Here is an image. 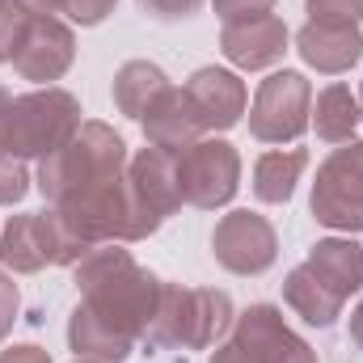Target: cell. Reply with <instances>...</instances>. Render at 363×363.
Listing matches in <instances>:
<instances>
[{
	"label": "cell",
	"mask_w": 363,
	"mask_h": 363,
	"mask_svg": "<svg viewBox=\"0 0 363 363\" xmlns=\"http://www.w3.org/2000/svg\"><path fill=\"white\" fill-rule=\"evenodd\" d=\"M77 287L85 291V304L93 313L106 317L110 325H118L123 334H131V338L148 334V321L161 300V283L148 271H140L127 250H118V245L89 250L77 262Z\"/></svg>",
	"instance_id": "cell-1"
},
{
	"label": "cell",
	"mask_w": 363,
	"mask_h": 363,
	"mask_svg": "<svg viewBox=\"0 0 363 363\" xmlns=\"http://www.w3.org/2000/svg\"><path fill=\"white\" fill-rule=\"evenodd\" d=\"M123 157H127V144L110 127L89 123L60 152H51L38 165V186H43V194L51 203H68V199H77L85 190H97L106 182H118Z\"/></svg>",
	"instance_id": "cell-2"
},
{
	"label": "cell",
	"mask_w": 363,
	"mask_h": 363,
	"mask_svg": "<svg viewBox=\"0 0 363 363\" xmlns=\"http://www.w3.org/2000/svg\"><path fill=\"white\" fill-rule=\"evenodd\" d=\"M81 131V106L64 89L13 97L0 127V148L13 157H51Z\"/></svg>",
	"instance_id": "cell-3"
},
{
	"label": "cell",
	"mask_w": 363,
	"mask_h": 363,
	"mask_svg": "<svg viewBox=\"0 0 363 363\" xmlns=\"http://www.w3.org/2000/svg\"><path fill=\"white\" fill-rule=\"evenodd\" d=\"M233 321V300L224 291H194V287H161L157 313L148 321V338L161 347H207Z\"/></svg>",
	"instance_id": "cell-4"
},
{
	"label": "cell",
	"mask_w": 363,
	"mask_h": 363,
	"mask_svg": "<svg viewBox=\"0 0 363 363\" xmlns=\"http://www.w3.org/2000/svg\"><path fill=\"white\" fill-rule=\"evenodd\" d=\"M211 363H317L313 351L283 325L279 308L271 304H254L241 321H237V338L228 347H220Z\"/></svg>",
	"instance_id": "cell-5"
},
{
	"label": "cell",
	"mask_w": 363,
	"mask_h": 363,
	"mask_svg": "<svg viewBox=\"0 0 363 363\" xmlns=\"http://www.w3.org/2000/svg\"><path fill=\"white\" fill-rule=\"evenodd\" d=\"M313 216L342 233L363 228V144L338 148L321 165L313 186Z\"/></svg>",
	"instance_id": "cell-6"
},
{
	"label": "cell",
	"mask_w": 363,
	"mask_h": 363,
	"mask_svg": "<svg viewBox=\"0 0 363 363\" xmlns=\"http://www.w3.org/2000/svg\"><path fill=\"white\" fill-rule=\"evenodd\" d=\"M241 178V161L233 152V144L224 140H199L178 152V186L182 203L190 207H220L237 194Z\"/></svg>",
	"instance_id": "cell-7"
},
{
	"label": "cell",
	"mask_w": 363,
	"mask_h": 363,
	"mask_svg": "<svg viewBox=\"0 0 363 363\" xmlns=\"http://www.w3.org/2000/svg\"><path fill=\"white\" fill-rule=\"evenodd\" d=\"M308 101H313V89L300 72H274L262 81V89L254 97L250 131L267 144L296 140L308 127Z\"/></svg>",
	"instance_id": "cell-8"
},
{
	"label": "cell",
	"mask_w": 363,
	"mask_h": 363,
	"mask_svg": "<svg viewBox=\"0 0 363 363\" xmlns=\"http://www.w3.org/2000/svg\"><path fill=\"white\" fill-rule=\"evenodd\" d=\"M211 250L220 258V267H228L233 274H262L274 262V228L254 216V211H233L216 224V237H211Z\"/></svg>",
	"instance_id": "cell-9"
},
{
	"label": "cell",
	"mask_w": 363,
	"mask_h": 363,
	"mask_svg": "<svg viewBox=\"0 0 363 363\" xmlns=\"http://www.w3.org/2000/svg\"><path fill=\"white\" fill-rule=\"evenodd\" d=\"M72 64V30L60 26L51 13H30V26L17 43L13 68L26 81H55Z\"/></svg>",
	"instance_id": "cell-10"
},
{
	"label": "cell",
	"mask_w": 363,
	"mask_h": 363,
	"mask_svg": "<svg viewBox=\"0 0 363 363\" xmlns=\"http://www.w3.org/2000/svg\"><path fill=\"white\" fill-rule=\"evenodd\" d=\"M283 43H287V26L274 17V13H258V17H241V21H228L224 34H220V47L233 64L241 68H271L274 60L283 55Z\"/></svg>",
	"instance_id": "cell-11"
},
{
	"label": "cell",
	"mask_w": 363,
	"mask_h": 363,
	"mask_svg": "<svg viewBox=\"0 0 363 363\" xmlns=\"http://www.w3.org/2000/svg\"><path fill=\"white\" fill-rule=\"evenodd\" d=\"M203 131H207V127H203L194 101L186 97V89H165L148 110H144V135L152 140V148L182 152V148L199 144Z\"/></svg>",
	"instance_id": "cell-12"
},
{
	"label": "cell",
	"mask_w": 363,
	"mask_h": 363,
	"mask_svg": "<svg viewBox=\"0 0 363 363\" xmlns=\"http://www.w3.org/2000/svg\"><path fill=\"white\" fill-rule=\"evenodd\" d=\"M186 97L194 101V110H199L207 131L233 127L241 118V110H245V85L233 72H224V68H199L186 81Z\"/></svg>",
	"instance_id": "cell-13"
},
{
	"label": "cell",
	"mask_w": 363,
	"mask_h": 363,
	"mask_svg": "<svg viewBox=\"0 0 363 363\" xmlns=\"http://www.w3.org/2000/svg\"><path fill=\"white\" fill-rule=\"evenodd\" d=\"M0 262L13 267V271H21V274L43 271L47 262H55V228H51V211L17 216V220L4 228Z\"/></svg>",
	"instance_id": "cell-14"
},
{
	"label": "cell",
	"mask_w": 363,
	"mask_h": 363,
	"mask_svg": "<svg viewBox=\"0 0 363 363\" xmlns=\"http://www.w3.org/2000/svg\"><path fill=\"white\" fill-rule=\"evenodd\" d=\"M300 55L317 72H347L363 55V34L359 26H334V21H308L300 34Z\"/></svg>",
	"instance_id": "cell-15"
},
{
	"label": "cell",
	"mask_w": 363,
	"mask_h": 363,
	"mask_svg": "<svg viewBox=\"0 0 363 363\" xmlns=\"http://www.w3.org/2000/svg\"><path fill=\"white\" fill-rule=\"evenodd\" d=\"M131 190L144 199V207H152L161 220L169 211L182 207V186H178V152H165V148H144L135 161H131Z\"/></svg>",
	"instance_id": "cell-16"
},
{
	"label": "cell",
	"mask_w": 363,
	"mask_h": 363,
	"mask_svg": "<svg viewBox=\"0 0 363 363\" xmlns=\"http://www.w3.org/2000/svg\"><path fill=\"white\" fill-rule=\"evenodd\" d=\"M68 342L81 359H97V363H118L131 355V334H123L118 325H110L106 317H97L89 304H81L72 313V325H68Z\"/></svg>",
	"instance_id": "cell-17"
},
{
	"label": "cell",
	"mask_w": 363,
	"mask_h": 363,
	"mask_svg": "<svg viewBox=\"0 0 363 363\" xmlns=\"http://www.w3.org/2000/svg\"><path fill=\"white\" fill-rule=\"evenodd\" d=\"M304 267L317 274L330 291H338L342 300L363 287V250L355 241H317Z\"/></svg>",
	"instance_id": "cell-18"
},
{
	"label": "cell",
	"mask_w": 363,
	"mask_h": 363,
	"mask_svg": "<svg viewBox=\"0 0 363 363\" xmlns=\"http://www.w3.org/2000/svg\"><path fill=\"white\" fill-rule=\"evenodd\" d=\"M283 296H287V304H291L308 325H334L338 313H342V296L330 291L308 267H296V271L287 274Z\"/></svg>",
	"instance_id": "cell-19"
},
{
	"label": "cell",
	"mask_w": 363,
	"mask_h": 363,
	"mask_svg": "<svg viewBox=\"0 0 363 363\" xmlns=\"http://www.w3.org/2000/svg\"><path fill=\"white\" fill-rule=\"evenodd\" d=\"M165 89H169V81H165V72H161L157 64L131 60V64H123V72L114 77V106H118L123 114H131V118H144V110H148Z\"/></svg>",
	"instance_id": "cell-20"
},
{
	"label": "cell",
	"mask_w": 363,
	"mask_h": 363,
	"mask_svg": "<svg viewBox=\"0 0 363 363\" xmlns=\"http://www.w3.org/2000/svg\"><path fill=\"white\" fill-rule=\"evenodd\" d=\"M304 165H308V152L304 148H287V152L258 157V165H254V194L262 203H287L291 190H296V182H300V174H304Z\"/></svg>",
	"instance_id": "cell-21"
},
{
	"label": "cell",
	"mask_w": 363,
	"mask_h": 363,
	"mask_svg": "<svg viewBox=\"0 0 363 363\" xmlns=\"http://www.w3.org/2000/svg\"><path fill=\"white\" fill-rule=\"evenodd\" d=\"M355 127H359V101L351 97L347 85H330L317 93V135L321 140L342 144L355 135Z\"/></svg>",
	"instance_id": "cell-22"
},
{
	"label": "cell",
	"mask_w": 363,
	"mask_h": 363,
	"mask_svg": "<svg viewBox=\"0 0 363 363\" xmlns=\"http://www.w3.org/2000/svg\"><path fill=\"white\" fill-rule=\"evenodd\" d=\"M26 26H30V13L13 0H0V64L17 55V43H21Z\"/></svg>",
	"instance_id": "cell-23"
},
{
	"label": "cell",
	"mask_w": 363,
	"mask_h": 363,
	"mask_svg": "<svg viewBox=\"0 0 363 363\" xmlns=\"http://www.w3.org/2000/svg\"><path fill=\"white\" fill-rule=\"evenodd\" d=\"M26 190H30V174H26L21 157L0 148V203H21Z\"/></svg>",
	"instance_id": "cell-24"
},
{
	"label": "cell",
	"mask_w": 363,
	"mask_h": 363,
	"mask_svg": "<svg viewBox=\"0 0 363 363\" xmlns=\"http://www.w3.org/2000/svg\"><path fill=\"white\" fill-rule=\"evenodd\" d=\"M363 13V0H308L313 21H334V26H355Z\"/></svg>",
	"instance_id": "cell-25"
},
{
	"label": "cell",
	"mask_w": 363,
	"mask_h": 363,
	"mask_svg": "<svg viewBox=\"0 0 363 363\" xmlns=\"http://www.w3.org/2000/svg\"><path fill=\"white\" fill-rule=\"evenodd\" d=\"M203 0H140V9L157 21H178V17H190Z\"/></svg>",
	"instance_id": "cell-26"
},
{
	"label": "cell",
	"mask_w": 363,
	"mask_h": 363,
	"mask_svg": "<svg viewBox=\"0 0 363 363\" xmlns=\"http://www.w3.org/2000/svg\"><path fill=\"white\" fill-rule=\"evenodd\" d=\"M110 9H114V0H64V13L81 26H97Z\"/></svg>",
	"instance_id": "cell-27"
},
{
	"label": "cell",
	"mask_w": 363,
	"mask_h": 363,
	"mask_svg": "<svg viewBox=\"0 0 363 363\" xmlns=\"http://www.w3.org/2000/svg\"><path fill=\"white\" fill-rule=\"evenodd\" d=\"M274 0H216L220 17L224 21H241V17H258V13H271Z\"/></svg>",
	"instance_id": "cell-28"
},
{
	"label": "cell",
	"mask_w": 363,
	"mask_h": 363,
	"mask_svg": "<svg viewBox=\"0 0 363 363\" xmlns=\"http://www.w3.org/2000/svg\"><path fill=\"white\" fill-rule=\"evenodd\" d=\"M13 313H17V287L0 274V338H4L9 325H13Z\"/></svg>",
	"instance_id": "cell-29"
},
{
	"label": "cell",
	"mask_w": 363,
	"mask_h": 363,
	"mask_svg": "<svg viewBox=\"0 0 363 363\" xmlns=\"http://www.w3.org/2000/svg\"><path fill=\"white\" fill-rule=\"evenodd\" d=\"M0 363H51V355L43 351V347H9Z\"/></svg>",
	"instance_id": "cell-30"
},
{
	"label": "cell",
	"mask_w": 363,
	"mask_h": 363,
	"mask_svg": "<svg viewBox=\"0 0 363 363\" xmlns=\"http://www.w3.org/2000/svg\"><path fill=\"white\" fill-rule=\"evenodd\" d=\"M351 338H355V342L363 347V304L355 308V317H351Z\"/></svg>",
	"instance_id": "cell-31"
},
{
	"label": "cell",
	"mask_w": 363,
	"mask_h": 363,
	"mask_svg": "<svg viewBox=\"0 0 363 363\" xmlns=\"http://www.w3.org/2000/svg\"><path fill=\"white\" fill-rule=\"evenodd\" d=\"M4 110H9V93L0 89V127H4Z\"/></svg>",
	"instance_id": "cell-32"
},
{
	"label": "cell",
	"mask_w": 363,
	"mask_h": 363,
	"mask_svg": "<svg viewBox=\"0 0 363 363\" xmlns=\"http://www.w3.org/2000/svg\"><path fill=\"white\" fill-rule=\"evenodd\" d=\"M77 363H97V359H77Z\"/></svg>",
	"instance_id": "cell-33"
}]
</instances>
